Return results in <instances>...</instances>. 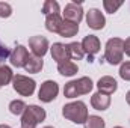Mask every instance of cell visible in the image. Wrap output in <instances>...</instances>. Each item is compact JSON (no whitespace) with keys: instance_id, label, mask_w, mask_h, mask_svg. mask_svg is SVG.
I'll return each mask as SVG.
<instances>
[{"instance_id":"cell-1","label":"cell","mask_w":130,"mask_h":128,"mask_svg":"<svg viewBox=\"0 0 130 128\" xmlns=\"http://www.w3.org/2000/svg\"><path fill=\"white\" fill-rule=\"evenodd\" d=\"M62 116L65 119L71 121L73 124H85L88 119V109L83 101L68 102L62 107Z\"/></svg>"},{"instance_id":"cell-2","label":"cell","mask_w":130,"mask_h":128,"mask_svg":"<svg viewBox=\"0 0 130 128\" xmlns=\"http://www.w3.org/2000/svg\"><path fill=\"white\" fill-rule=\"evenodd\" d=\"M94 83L89 77H80L77 80H71L65 84L64 95L65 98H77L80 95H86L92 91Z\"/></svg>"},{"instance_id":"cell-3","label":"cell","mask_w":130,"mask_h":128,"mask_svg":"<svg viewBox=\"0 0 130 128\" xmlns=\"http://www.w3.org/2000/svg\"><path fill=\"white\" fill-rule=\"evenodd\" d=\"M124 56V41L121 38H110L106 42L104 60L110 65H118L123 62Z\"/></svg>"},{"instance_id":"cell-4","label":"cell","mask_w":130,"mask_h":128,"mask_svg":"<svg viewBox=\"0 0 130 128\" xmlns=\"http://www.w3.org/2000/svg\"><path fill=\"white\" fill-rule=\"evenodd\" d=\"M45 110L39 105H27L24 113L21 115V128H36L38 124H41L45 119Z\"/></svg>"},{"instance_id":"cell-5","label":"cell","mask_w":130,"mask_h":128,"mask_svg":"<svg viewBox=\"0 0 130 128\" xmlns=\"http://www.w3.org/2000/svg\"><path fill=\"white\" fill-rule=\"evenodd\" d=\"M12 88L21 96H30L35 92L36 83H35L33 78H29L26 75H21V74H17L12 78Z\"/></svg>"},{"instance_id":"cell-6","label":"cell","mask_w":130,"mask_h":128,"mask_svg":"<svg viewBox=\"0 0 130 128\" xmlns=\"http://www.w3.org/2000/svg\"><path fill=\"white\" fill-rule=\"evenodd\" d=\"M59 94V84L53 80H47L41 84L39 92H38V98L42 102H52Z\"/></svg>"},{"instance_id":"cell-7","label":"cell","mask_w":130,"mask_h":128,"mask_svg":"<svg viewBox=\"0 0 130 128\" xmlns=\"http://www.w3.org/2000/svg\"><path fill=\"white\" fill-rule=\"evenodd\" d=\"M64 20L65 21H70V23H74V24H79L83 18V9H82V5L77 3V2H73V3H67L64 9Z\"/></svg>"},{"instance_id":"cell-8","label":"cell","mask_w":130,"mask_h":128,"mask_svg":"<svg viewBox=\"0 0 130 128\" xmlns=\"http://www.w3.org/2000/svg\"><path fill=\"white\" fill-rule=\"evenodd\" d=\"M83 51L88 54V62H94V56L100 51V39L95 35H88L80 42Z\"/></svg>"},{"instance_id":"cell-9","label":"cell","mask_w":130,"mask_h":128,"mask_svg":"<svg viewBox=\"0 0 130 128\" xmlns=\"http://www.w3.org/2000/svg\"><path fill=\"white\" fill-rule=\"evenodd\" d=\"M29 51L26 47L23 45H17L12 51H11V56H9V60L12 66H17V68H24V65L29 59Z\"/></svg>"},{"instance_id":"cell-10","label":"cell","mask_w":130,"mask_h":128,"mask_svg":"<svg viewBox=\"0 0 130 128\" xmlns=\"http://www.w3.org/2000/svg\"><path fill=\"white\" fill-rule=\"evenodd\" d=\"M86 23H88V27L94 30H101L106 24V18L100 9L94 8V9H89V12H86Z\"/></svg>"},{"instance_id":"cell-11","label":"cell","mask_w":130,"mask_h":128,"mask_svg":"<svg viewBox=\"0 0 130 128\" xmlns=\"http://www.w3.org/2000/svg\"><path fill=\"white\" fill-rule=\"evenodd\" d=\"M29 47L32 50L33 56L42 57L47 51H48V41L44 36H32L29 39Z\"/></svg>"},{"instance_id":"cell-12","label":"cell","mask_w":130,"mask_h":128,"mask_svg":"<svg viewBox=\"0 0 130 128\" xmlns=\"http://www.w3.org/2000/svg\"><path fill=\"white\" fill-rule=\"evenodd\" d=\"M50 53H52V57L53 60H56L58 63L65 62V60H70V53H68V45H65L62 42H55L50 48Z\"/></svg>"},{"instance_id":"cell-13","label":"cell","mask_w":130,"mask_h":128,"mask_svg":"<svg viewBox=\"0 0 130 128\" xmlns=\"http://www.w3.org/2000/svg\"><path fill=\"white\" fill-rule=\"evenodd\" d=\"M97 88H98L100 92L110 95V94H113V92L118 89V83H117V80H115L113 77L104 75V77H101L97 81Z\"/></svg>"},{"instance_id":"cell-14","label":"cell","mask_w":130,"mask_h":128,"mask_svg":"<svg viewBox=\"0 0 130 128\" xmlns=\"http://www.w3.org/2000/svg\"><path fill=\"white\" fill-rule=\"evenodd\" d=\"M91 105L95 110H101V112L107 110L109 105H110V96L107 95V94H103V92L98 91L97 94H94V95L91 96Z\"/></svg>"},{"instance_id":"cell-15","label":"cell","mask_w":130,"mask_h":128,"mask_svg":"<svg viewBox=\"0 0 130 128\" xmlns=\"http://www.w3.org/2000/svg\"><path fill=\"white\" fill-rule=\"evenodd\" d=\"M62 23H64V20L61 18L59 14H53V15H47V17H45V29L52 33L59 32Z\"/></svg>"},{"instance_id":"cell-16","label":"cell","mask_w":130,"mask_h":128,"mask_svg":"<svg viewBox=\"0 0 130 128\" xmlns=\"http://www.w3.org/2000/svg\"><path fill=\"white\" fill-rule=\"evenodd\" d=\"M42 66H44L42 57H38V56L30 54L29 59H27V62H26V65H24V69L27 72H30V74H36V72H39L42 69Z\"/></svg>"},{"instance_id":"cell-17","label":"cell","mask_w":130,"mask_h":128,"mask_svg":"<svg viewBox=\"0 0 130 128\" xmlns=\"http://www.w3.org/2000/svg\"><path fill=\"white\" fill-rule=\"evenodd\" d=\"M58 71H59V74H61V75H65V77H71V75L77 74L79 68H77V65L74 63L73 60H65V62H61V63H58Z\"/></svg>"},{"instance_id":"cell-18","label":"cell","mask_w":130,"mask_h":128,"mask_svg":"<svg viewBox=\"0 0 130 128\" xmlns=\"http://www.w3.org/2000/svg\"><path fill=\"white\" fill-rule=\"evenodd\" d=\"M79 32V24H74V23H70V21H65L62 23V26H61V29H59V35L62 36V38H73V36H76Z\"/></svg>"},{"instance_id":"cell-19","label":"cell","mask_w":130,"mask_h":128,"mask_svg":"<svg viewBox=\"0 0 130 128\" xmlns=\"http://www.w3.org/2000/svg\"><path fill=\"white\" fill-rule=\"evenodd\" d=\"M67 45H68L70 59H74V60L83 59L85 51H83V48H82V44H79V42H71V44H67Z\"/></svg>"},{"instance_id":"cell-20","label":"cell","mask_w":130,"mask_h":128,"mask_svg":"<svg viewBox=\"0 0 130 128\" xmlns=\"http://www.w3.org/2000/svg\"><path fill=\"white\" fill-rule=\"evenodd\" d=\"M14 78V74H12V69L9 66H0V88L9 84Z\"/></svg>"},{"instance_id":"cell-21","label":"cell","mask_w":130,"mask_h":128,"mask_svg":"<svg viewBox=\"0 0 130 128\" xmlns=\"http://www.w3.org/2000/svg\"><path fill=\"white\" fill-rule=\"evenodd\" d=\"M42 14L47 15H53V14H59V3L55 0H45L42 5Z\"/></svg>"},{"instance_id":"cell-22","label":"cell","mask_w":130,"mask_h":128,"mask_svg":"<svg viewBox=\"0 0 130 128\" xmlns=\"http://www.w3.org/2000/svg\"><path fill=\"white\" fill-rule=\"evenodd\" d=\"M26 102L24 101H21V99H14V101H11L9 102V112L12 113V115H15V116H18V115H23L24 113V110H26Z\"/></svg>"},{"instance_id":"cell-23","label":"cell","mask_w":130,"mask_h":128,"mask_svg":"<svg viewBox=\"0 0 130 128\" xmlns=\"http://www.w3.org/2000/svg\"><path fill=\"white\" fill-rule=\"evenodd\" d=\"M83 125H85V128H104L106 127L104 119H101L100 116H95V115L88 116V119H86V122Z\"/></svg>"},{"instance_id":"cell-24","label":"cell","mask_w":130,"mask_h":128,"mask_svg":"<svg viewBox=\"0 0 130 128\" xmlns=\"http://www.w3.org/2000/svg\"><path fill=\"white\" fill-rule=\"evenodd\" d=\"M103 6H104V9H106V12H109V14H113V12H117L121 6H123V2H113V0H104L103 2Z\"/></svg>"},{"instance_id":"cell-25","label":"cell","mask_w":130,"mask_h":128,"mask_svg":"<svg viewBox=\"0 0 130 128\" xmlns=\"http://www.w3.org/2000/svg\"><path fill=\"white\" fill-rule=\"evenodd\" d=\"M120 77L126 81H130V62H124L120 66Z\"/></svg>"},{"instance_id":"cell-26","label":"cell","mask_w":130,"mask_h":128,"mask_svg":"<svg viewBox=\"0 0 130 128\" xmlns=\"http://www.w3.org/2000/svg\"><path fill=\"white\" fill-rule=\"evenodd\" d=\"M12 14V8L9 3H5V2H0V18H8L11 17Z\"/></svg>"},{"instance_id":"cell-27","label":"cell","mask_w":130,"mask_h":128,"mask_svg":"<svg viewBox=\"0 0 130 128\" xmlns=\"http://www.w3.org/2000/svg\"><path fill=\"white\" fill-rule=\"evenodd\" d=\"M9 56H11V51H9V48H8L5 44H2V42H0V63H2L3 60H6Z\"/></svg>"},{"instance_id":"cell-28","label":"cell","mask_w":130,"mask_h":128,"mask_svg":"<svg viewBox=\"0 0 130 128\" xmlns=\"http://www.w3.org/2000/svg\"><path fill=\"white\" fill-rule=\"evenodd\" d=\"M124 53H126V54L130 57V36L126 39V41H124Z\"/></svg>"},{"instance_id":"cell-29","label":"cell","mask_w":130,"mask_h":128,"mask_svg":"<svg viewBox=\"0 0 130 128\" xmlns=\"http://www.w3.org/2000/svg\"><path fill=\"white\" fill-rule=\"evenodd\" d=\"M126 101H127V104L130 105V91L127 92V94H126Z\"/></svg>"},{"instance_id":"cell-30","label":"cell","mask_w":130,"mask_h":128,"mask_svg":"<svg viewBox=\"0 0 130 128\" xmlns=\"http://www.w3.org/2000/svg\"><path fill=\"white\" fill-rule=\"evenodd\" d=\"M0 128H11V127H9V125H5V124H3V125H0Z\"/></svg>"},{"instance_id":"cell-31","label":"cell","mask_w":130,"mask_h":128,"mask_svg":"<svg viewBox=\"0 0 130 128\" xmlns=\"http://www.w3.org/2000/svg\"><path fill=\"white\" fill-rule=\"evenodd\" d=\"M44 128H53V127H44Z\"/></svg>"},{"instance_id":"cell-32","label":"cell","mask_w":130,"mask_h":128,"mask_svg":"<svg viewBox=\"0 0 130 128\" xmlns=\"http://www.w3.org/2000/svg\"><path fill=\"white\" fill-rule=\"evenodd\" d=\"M113 128H123V127H113Z\"/></svg>"}]
</instances>
